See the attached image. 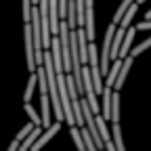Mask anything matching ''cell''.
Here are the masks:
<instances>
[{
    "label": "cell",
    "mask_w": 151,
    "mask_h": 151,
    "mask_svg": "<svg viewBox=\"0 0 151 151\" xmlns=\"http://www.w3.org/2000/svg\"><path fill=\"white\" fill-rule=\"evenodd\" d=\"M59 9H57V0H48V25H50V34L59 32Z\"/></svg>",
    "instance_id": "8992f818"
},
{
    "label": "cell",
    "mask_w": 151,
    "mask_h": 151,
    "mask_svg": "<svg viewBox=\"0 0 151 151\" xmlns=\"http://www.w3.org/2000/svg\"><path fill=\"white\" fill-rule=\"evenodd\" d=\"M36 69L29 73V80H27V88H25V94H23V101L25 103H29L32 101V94H34V88H36Z\"/></svg>",
    "instance_id": "9c48e42d"
},
{
    "label": "cell",
    "mask_w": 151,
    "mask_h": 151,
    "mask_svg": "<svg viewBox=\"0 0 151 151\" xmlns=\"http://www.w3.org/2000/svg\"><path fill=\"white\" fill-rule=\"evenodd\" d=\"M134 36H137V27H126L124 38H122V44H120V50H118V57H116V59H124V57L130 52V46H132V42H134Z\"/></svg>",
    "instance_id": "3957f363"
},
{
    "label": "cell",
    "mask_w": 151,
    "mask_h": 151,
    "mask_svg": "<svg viewBox=\"0 0 151 151\" xmlns=\"http://www.w3.org/2000/svg\"><path fill=\"white\" fill-rule=\"evenodd\" d=\"M109 111H111L109 120L111 122H120V92L113 90V88H111V107H109Z\"/></svg>",
    "instance_id": "ba28073f"
},
{
    "label": "cell",
    "mask_w": 151,
    "mask_h": 151,
    "mask_svg": "<svg viewBox=\"0 0 151 151\" xmlns=\"http://www.w3.org/2000/svg\"><path fill=\"white\" fill-rule=\"evenodd\" d=\"M111 141H113L116 151H126V147H124V134H122L120 122H111Z\"/></svg>",
    "instance_id": "52a82bcc"
},
{
    "label": "cell",
    "mask_w": 151,
    "mask_h": 151,
    "mask_svg": "<svg viewBox=\"0 0 151 151\" xmlns=\"http://www.w3.org/2000/svg\"><path fill=\"white\" fill-rule=\"evenodd\" d=\"M17 147H19V141H17V139H13V143L9 145V149H6V151H17Z\"/></svg>",
    "instance_id": "9a60e30c"
},
{
    "label": "cell",
    "mask_w": 151,
    "mask_h": 151,
    "mask_svg": "<svg viewBox=\"0 0 151 151\" xmlns=\"http://www.w3.org/2000/svg\"><path fill=\"white\" fill-rule=\"evenodd\" d=\"M145 29H151V19H147V21L137 25V32H145Z\"/></svg>",
    "instance_id": "5bb4252c"
},
{
    "label": "cell",
    "mask_w": 151,
    "mask_h": 151,
    "mask_svg": "<svg viewBox=\"0 0 151 151\" xmlns=\"http://www.w3.org/2000/svg\"><path fill=\"white\" fill-rule=\"evenodd\" d=\"M132 63H134V57H130V55H126L124 59H122V65H120V69H118V76H116V80H113V90H122V86H124V80H126V76H128V71H130V67H132Z\"/></svg>",
    "instance_id": "7a4b0ae2"
},
{
    "label": "cell",
    "mask_w": 151,
    "mask_h": 151,
    "mask_svg": "<svg viewBox=\"0 0 151 151\" xmlns=\"http://www.w3.org/2000/svg\"><path fill=\"white\" fill-rule=\"evenodd\" d=\"M76 40H78V55H80V63H88V40L82 27H76Z\"/></svg>",
    "instance_id": "277c9868"
},
{
    "label": "cell",
    "mask_w": 151,
    "mask_h": 151,
    "mask_svg": "<svg viewBox=\"0 0 151 151\" xmlns=\"http://www.w3.org/2000/svg\"><path fill=\"white\" fill-rule=\"evenodd\" d=\"M59 130H61V122H50V126H46V130L40 132V137L34 141V145L29 147V151H40L52 137H57V132H59Z\"/></svg>",
    "instance_id": "6da1fadb"
},
{
    "label": "cell",
    "mask_w": 151,
    "mask_h": 151,
    "mask_svg": "<svg viewBox=\"0 0 151 151\" xmlns=\"http://www.w3.org/2000/svg\"><path fill=\"white\" fill-rule=\"evenodd\" d=\"M50 99H48V94L46 92H42L40 94V126L42 128H46V126H50Z\"/></svg>",
    "instance_id": "5b68a950"
},
{
    "label": "cell",
    "mask_w": 151,
    "mask_h": 151,
    "mask_svg": "<svg viewBox=\"0 0 151 151\" xmlns=\"http://www.w3.org/2000/svg\"><path fill=\"white\" fill-rule=\"evenodd\" d=\"M23 107H25V111H27V116H29V120H32V124H34V126H40V113H38V111L34 109V105H29V103H25Z\"/></svg>",
    "instance_id": "30bf717a"
},
{
    "label": "cell",
    "mask_w": 151,
    "mask_h": 151,
    "mask_svg": "<svg viewBox=\"0 0 151 151\" xmlns=\"http://www.w3.org/2000/svg\"><path fill=\"white\" fill-rule=\"evenodd\" d=\"M23 4V23H29V11H32V0H21Z\"/></svg>",
    "instance_id": "7c38bea8"
},
{
    "label": "cell",
    "mask_w": 151,
    "mask_h": 151,
    "mask_svg": "<svg viewBox=\"0 0 151 151\" xmlns=\"http://www.w3.org/2000/svg\"><path fill=\"white\" fill-rule=\"evenodd\" d=\"M147 48H151V36L147 38V40H143L139 46H134V48H132V52H130V57H139L141 52H145Z\"/></svg>",
    "instance_id": "8fae6325"
},
{
    "label": "cell",
    "mask_w": 151,
    "mask_h": 151,
    "mask_svg": "<svg viewBox=\"0 0 151 151\" xmlns=\"http://www.w3.org/2000/svg\"><path fill=\"white\" fill-rule=\"evenodd\" d=\"M32 128H34V124H27V126H23L21 130L17 132V137H15V139H17V141H21V139H25V137L29 134V132H32Z\"/></svg>",
    "instance_id": "4fadbf2b"
}]
</instances>
